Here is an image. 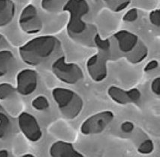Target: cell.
<instances>
[{
    "mask_svg": "<svg viewBox=\"0 0 160 157\" xmlns=\"http://www.w3.org/2000/svg\"><path fill=\"white\" fill-rule=\"evenodd\" d=\"M61 47V42L53 35H42L28 41L19 48V55L23 63L38 66L47 61Z\"/></svg>",
    "mask_w": 160,
    "mask_h": 157,
    "instance_id": "cell-1",
    "label": "cell"
},
{
    "mask_svg": "<svg viewBox=\"0 0 160 157\" xmlns=\"http://www.w3.org/2000/svg\"><path fill=\"white\" fill-rule=\"evenodd\" d=\"M52 95L63 117L68 120L76 119L82 112L83 100L78 93L66 88L53 89Z\"/></svg>",
    "mask_w": 160,
    "mask_h": 157,
    "instance_id": "cell-2",
    "label": "cell"
},
{
    "mask_svg": "<svg viewBox=\"0 0 160 157\" xmlns=\"http://www.w3.org/2000/svg\"><path fill=\"white\" fill-rule=\"evenodd\" d=\"M119 49L124 54H129V61L132 63H139L148 55V48L140 43L138 36L128 30H120L114 34Z\"/></svg>",
    "mask_w": 160,
    "mask_h": 157,
    "instance_id": "cell-3",
    "label": "cell"
},
{
    "mask_svg": "<svg viewBox=\"0 0 160 157\" xmlns=\"http://www.w3.org/2000/svg\"><path fill=\"white\" fill-rule=\"evenodd\" d=\"M51 70L59 81L66 84H76L83 78V70L79 65L67 63L65 56H61L56 60L52 64Z\"/></svg>",
    "mask_w": 160,
    "mask_h": 157,
    "instance_id": "cell-4",
    "label": "cell"
},
{
    "mask_svg": "<svg viewBox=\"0 0 160 157\" xmlns=\"http://www.w3.org/2000/svg\"><path fill=\"white\" fill-rule=\"evenodd\" d=\"M65 10L70 12L68 30L74 34H80L86 30V23L82 18L88 12L89 6L85 0H69Z\"/></svg>",
    "mask_w": 160,
    "mask_h": 157,
    "instance_id": "cell-5",
    "label": "cell"
},
{
    "mask_svg": "<svg viewBox=\"0 0 160 157\" xmlns=\"http://www.w3.org/2000/svg\"><path fill=\"white\" fill-rule=\"evenodd\" d=\"M113 119L114 113L112 111L105 110L98 112L85 119L81 124L80 131L84 135L100 134L112 122Z\"/></svg>",
    "mask_w": 160,
    "mask_h": 157,
    "instance_id": "cell-6",
    "label": "cell"
},
{
    "mask_svg": "<svg viewBox=\"0 0 160 157\" xmlns=\"http://www.w3.org/2000/svg\"><path fill=\"white\" fill-rule=\"evenodd\" d=\"M19 26L27 34H37L43 28V22L38 10L33 5H27L22 10L19 18Z\"/></svg>",
    "mask_w": 160,
    "mask_h": 157,
    "instance_id": "cell-7",
    "label": "cell"
},
{
    "mask_svg": "<svg viewBox=\"0 0 160 157\" xmlns=\"http://www.w3.org/2000/svg\"><path fill=\"white\" fill-rule=\"evenodd\" d=\"M20 130L27 139L31 142H38L42 137L40 125L34 116L27 112H23L18 117Z\"/></svg>",
    "mask_w": 160,
    "mask_h": 157,
    "instance_id": "cell-8",
    "label": "cell"
},
{
    "mask_svg": "<svg viewBox=\"0 0 160 157\" xmlns=\"http://www.w3.org/2000/svg\"><path fill=\"white\" fill-rule=\"evenodd\" d=\"M38 85V75L32 69H23L17 76V91L27 96L34 93Z\"/></svg>",
    "mask_w": 160,
    "mask_h": 157,
    "instance_id": "cell-9",
    "label": "cell"
},
{
    "mask_svg": "<svg viewBox=\"0 0 160 157\" xmlns=\"http://www.w3.org/2000/svg\"><path fill=\"white\" fill-rule=\"evenodd\" d=\"M108 95L113 101L120 105H126L131 103L135 104L138 102L141 98V91L136 88L126 91L113 85L108 88Z\"/></svg>",
    "mask_w": 160,
    "mask_h": 157,
    "instance_id": "cell-10",
    "label": "cell"
},
{
    "mask_svg": "<svg viewBox=\"0 0 160 157\" xmlns=\"http://www.w3.org/2000/svg\"><path fill=\"white\" fill-rule=\"evenodd\" d=\"M87 68L91 78L96 83L103 81L107 77L108 70L105 60L98 54L88 59Z\"/></svg>",
    "mask_w": 160,
    "mask_h": 157,
    "instance_id": "cell-11",
    "label": "cell"
},
{
    "mask_svg": "<svg viewBox=\"0 0 160 157\" xmlns=\"http://www.w3.org/2000/svg\"><path fill=\"white\" fill-rule=\"evenodd\" d=\"M50 156L52 157H82L83 155L74 148L73 144L63 141L53 143L49 149Z\"/></svg>",
    "mask_w": 160,
    "mask_h": 157,
    "instance_id": "cell-12",
    "label": "cell"
},
{
    "mask_svg": "<svg viewBox=\"0 0 160 157\" xmlns=\"http://www.w3.org/2000/svg\"><path fill=\"white\" fill-rule=\"evenodd\" d=\"M15 13L16 5L12 0H0V27L12 23Z\"/></svg>",
    "mask_w": 160,
    "mask_h": 157,
    "instance_id": "cell-13",
    "label": "cell"
},
{
    "mask_svg": "<svg viewBox=\"0 0 160 157\" xmlns=\"http://www.w3.org/2000/svg\"><path fill=\"white\" fill-rule=\"evenodd\" d=\"M15 56L9 50L0 51V77H3L15 64Z\"/></svg>",
    "mask_w": 160,
    "mask_h": 157,
    "instance_id": "cell-14",
    "label": "cell"
},
{
    "mask_svg": "<svg viewBox=\"0 0 160 157\" xmlns=\"http://www.w3.org/2000/svg\"><path fill=\"white\" fill-rule=\"evenodd\" d=\"M12 131V122L8 114L0 105V139L5 138Z\"/></svg>",
    "mask_w": 160,
    "mask_h": 157,
    "instance_id": "cell-15",
    "label": "cell"
},
{
    "mask_svg": "<svg viewBox=\"0 0 160 157\" xmlns=\"http://www.w3.org/2000/svg\"><path fill=\"white\" fill-rule=\"evenodd\" d=\"M17 92L16 88L7 83H0V100H5L12 98Z\"/></svg>",
    "mask_w": 160,
    "mask_h": 157,
    "instance_id": "cell-16",
    "label": "cell"
},
{
    "mask_svg": "<svg viewBox=\"0 0 160 157\" xmlns=\"http://www.w3.org/2000/svg\"><path fill=\"white\" fill-rule=\"evenodd\" d=\"M32 106L38 111H44L50 107V103L48 99L44 95H38L32 101Z\"/></svg>",
    "mask_w": 160,
    "mask_h": 157,
    "instance_id": "cell-17",
    "label": "cell"
},
{
    "mask_svg": "<svg viewBox=\"0 0 160 157\" xmlns=\"http://www.w3.org/2000/svg\"><path fill=\"white\" fill-rule=\"evenodd\" d=\"M94 42L96 47L101 51H108L111 48V42L109 39H103L100 37L99 34H96L94 37Z\"/></svg>",
    "mask_w": 160,
    "mask_h": 157,
    "instance_id": "cell-18",
    "label": "cell"
},
{
    "mask_svg": "<svg viewBox=\"0 0 160 157\" xmlns=\"http://www.w3.org/2000/svg\"><path fill=\"white\" fill-rule=\"evenodd\" d=\"M154 144L150 139L143 141L138 147V151L141 154H150L153 151Z\"/></svg>",
    "mask_w": 160,
    "mask_h": 157,
    "instance_id": "cell-19",
    "label": "cell"
},
{
    "mask_svg": "<svg viewBox=\"0 0 160 157\" xmlns=\"http://www.w3.org/2000/svg\"><path fill=\"white\" fill-rule=\"evenodd\" d=\"M149 20L152 25L156 27H159L160 26V12L159 9L152 11L149 14Z\"/></svg>",
    "mask_w": 160,
    "mask_h": 157,
    "instance_id": "cell-20",
    "label": "cell"
},
{
    "mask_svg": "<svg viewBox=\"0 0 160 157\" xmlns=\"http://www.w3.org/2000/svg\"><path fill=\"white\" fill-rule=\"evenodd\" d=\"M138 11L135 8H132L128 11L123 16V20L128 23H132L138 19Z\"/></svg>",
    "mask_w": 160,
    "mask_h": 157,
    "instance_id": "cell-21",
    "label": "cell"
},
{
    "mask_svg": "<svg viewBox=\"0 0 160 157\" xmlns=\"http://www.w3.org/2000/svg\"><path fill=\"white\" fill-rule=\"evenodd\" d=\"M150 89H151L152 92L157 96L160 95V78L156 77L152 81L151 85H150Z\"/></svg>",
    "mask_w": 160,
    "mask_h": 157,
    "instance_id": "cell-22",
    "label": "cell"
},
{
    "mask_svg": "<svg viewBox=\"0 0 160 157\" xmlns=\"http://www.w3.org/2000/svg\"><path fill=\"white\" fill-rule=\"evenodd\" d=\"M120 128H121L122 132H125V133H131L135 128V125L131 121H125L120 125Z\"/></svg>",
    "mask_w": 160,
    "mask_h": 157,
    "instance_id": "cell-23",
    "label": "cell"
},
{
    "mask_svg": "<svg viewBox=\"0 0 160 157\" xmlns=\"http://www.w3.org/2000/svg\"><path fill=\"white\" fill-rule=\"evenodd\" d=\"M42 6L45 11L52 12L53 9V0H42Z\"/></svg>",
    "mask_w": 160,
    "mask_h": 157,
    "instance_id": "cell-24",
    "label": "cell"
},
{
    "mask_svg": "<svg viewBox=\"0 0 160 157\" xmlns=\"http://www.w3.org/2000/svg\"><path fill=\"white\" fill-rule=\"evenodd\" d=\"M158 67H159V62L156 60H152L147 63V65L144 67V71L145 72H149V71L155 70Z\"/></svg>",
    "mask_w": 160,
    "mask_h": 157,
    "instance_id": "cell-25",
    "label": "cell"
},
{
    "mask_svg": "<svg viewBox=\"0 0 160 157\" xmlns=\"http://www.w3.org/2000/svg\"><path fill=\"white\" fill-rule=\"evenodd\" d=\"M9 153L7 149H0V157H8Z\"/></svg>",
    "mask_w": 160,
    "mask_h": 157,
    "instance_id": "cell-26",
    "label": "cell"
},
{
    "mask_svg": "<svg viewBox=\"0 0 160 157\" xmlns=\"http://www.w3.org/2000/svg\"><path fill=\"white\" fill-rule=\"evenodd\" d=\"M2 39H3V36H2V35L0 34V43H1V42H2Z\"/></svg>",
    "mask_w": 160,
    "mask_h": 157,
    "instance_id": "cell-27",
    "label": "cell"
},
{
    "mask_svg": "<svg viewBox=\"0 0 160 157\" xmlns=\"http://www.w3.org/2000/svg\"><path fill=\"white\" fill-rule=\"evenodd\" d=\"M34 156V155L32 154H24L23 156Z\"/></svg>",
    "mask_w": 160,
    "mask_h": 157,
    "instance_id": "cell-28",
    "label": "cell"
},
{
    "mask_svg": "<svg viewBox=\"0 0 160 157\" xmlns=\"http://www.w3.org/2000/svg\"><path fill=\"white\" fill-rule=\"evenodd\" d=\"M104 1H105V2H108V1H111V0H104Z\"/></svg>",
    "mask_w": 160,
    "mask_h": 157,
    "instance_id": "cell-29",
    "label": "cell"
}]
</instances>
